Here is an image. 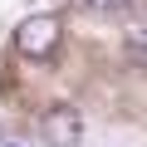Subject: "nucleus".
<instances>
[{
  "label": "nucleus",
  "instance_id": "nucleus-1",
  "mask_svg": "<svg viewBox=\"0 0 147 147\" xmlns=\"http://www.w3.org/2000/svg\"><path fill=\"white\" fill-rule=\"evenodd\" d=\"M59 49V20L54 15H30L15 25V54L25 59H49Z\"/></svg>",
  "mask_w": 147,
  "mask_h": 147
},
{
  "label": "nucleus",
  "instance_id": "nucleus-2",
  "mask_svg": "<svg viewBox=\"0 0 147 147\" xmlns=\"http://www.w3.org/2000/svg\"><path fill=\"white\" fill-rule=\"evenodd\" d=\"M39 137H44L49 147H79V137H84V118L74 113V108H49V113L39 118Z\"/></svg>",
  "mask_w": 147,
  "mask_h": 147
},
{
  "label": "nucleus",
  "instance_id": "nucleus-3",
  "mask_svg": "<svg viewBox=\"0 0 147 147\" xmlns=\"http://www.w3.org/2000/svg\"><path fill=\"white\" fill-rule=\"evenodd\" d=\"M79 5H88V10H98V15H118V10L132 5V0H79Z\"/></svg>",
  "mask_w": 147,
  "mask_h": 147
},
{
  "label": "nucleus",
  "instance_id": "nucleus-4",
  "mask_svg": "<svg viewBox=\"0 0 147 147\" xmlns=\"http://www.w3.org/2000/svg\"><path fill=\"white\" fill-rule=\"evenodd\" d=\"M127 44H132V49H142V54H147V20H137V25H132V30H127Z\"/></svg>",
  "mask_w": 147,
  "mask_h": 147
}]
</instances>
